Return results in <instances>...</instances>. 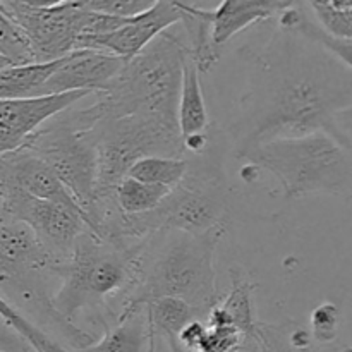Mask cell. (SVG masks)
I'll return each mask as SVG.
<instances>
[{"label": "cell", "mask_w": 352, "mask_h": 352, "mask_svg": "<svg viewBox=\"0 0 352 352\" xmlns=\"http://www.w3.org/2000/svg\"><path fill=\"white\" fill-rule=\"evenodd\" d=\"M0 210L24 223L57 265L67 260L76 241L88 229V219L78 206L34 198L14 186L0 184Z\"/></svg>", "instance_id": "9"}, {"label": "cell", "mask_w": 352, "mask_h": 352, "mask_svg": "<svg viewBox=\"0 0 352 352\" xmlns=\"http://www.w3.org/2000/svg\"><path fill=\"white\" fill-rule=\"evenodd\" d=\"M182 10L177 2L158 0L150 9L131 17L126 24L105 34L79 38L76 50H98L129 60L144 50L155 38L181 24Z\"/></svg>", "instance_id": "10"}, {"label": "cell", "mask_w": 352, "mask_h": 352, "mask_svg": "<svg viewBox=\"0 0 352 352\" xmlns=\"http://www.w3.org/2000/svg\"><path fill=\"white\" fill-rule=\"evenodd\" d=\"M306 3L315 14V23L327 34L352 40V0H313Z\"/></svg>", "instance_id": "23"}, {"label": "cell", "mask_w": 352, "mask_h": 352, "mask_svg": "<svg viewBox=\"0 0 352 352\" xmlns=\"http://www.w3.org/2000/svg\"><path fill=\"white\" fill-rule=\"evenodd\" d=\"M340 311L332 302H323L316 306L311 313V336L320 346H330L337 339L339 332Z\"/></svg>", "instance_id": "25"}, {"label": "cell", "mask_w": 352, "mask_h": 352, "mask_svg": "<svg viewBox=\"0 0 352 352\" xmlns=\"http://www.w3.org/2000/svg\"><path fill=\"white\" fill-rule=\"evenodd\" d=\"M188 168L189 162L186 157H144L129 168L127 177L136 179L144 184L174 189L186 177Z\"/></svg>", "instance_id": "20"}, {"label": "cell", "mask_w": 352, "mask_h": 352, "mask_svg": "<svg viewBox=\"0 0 352 352\" xmlns=\"http://www.w3.org/2000/svg\"><path fill=\"white\" fill-rule=\"evenodd\" d=\"M186 54L184 40L172 31H165L141 54L124 62L119 74L105 91L96 93V102L89 105L96 124L134 113L177 119Z\"/></svg>", "instance_id": "5"}, {"label": "cell", "mask_w": 352, "mask_h": 352, "mask_svg": "<svg viewBox=\"0 0 352 352\" xmlns=\"http://www.w3.org/2000/svg\"><path fill=\"white\" fill-rule=\"evenodd\" d=\"M79 352H150L146 316L143 306H122L117 322L105 330L102 339Z\"/></svg>", "instance_id": "15"}, {"label": "cell", "mask_w": 352, "mask_h": 352, "mask_svg": "<svg viewBox=\"0 0 352 352\" xmlns=\"http://www.w3.org/2000/svg\"><path fill=\"white\" fill-rule=\"evenodd\" d=\"M10 62L7 60L6 57H3V55H0V71H3V69H7V67H10Z\"/></svg>", "instance_id": "29"}, {"label": "cell", "mask_w": 352, "mask_h": 352, "mask_svg": "<svg viewBox=\"0 0 352 352\" xmlns=\"http://www.w3.org/2000/svg\"><path fill=\"white\" fill-rule=\"evenodd\" d=\"M208 124V112H206L201 88V74L186 54L177 100V126L182 141L205 136Z\"/></svg>", "instance_id": "16"}, {"label": "cell", "mask_w": 352, "mask_h": 352, "mask_svg": "<svg viewBox=\"0 0 352 352\" xmlns=\"http://www.w3.org/2000/svg\"><path fill=\"white\" fill-rule=\"evenodd\" d=\"M124 58L98 50H76L60 58L54 74L41 88V95L86 91L103 93L119 74Z\"/></svg>", "instance_id": "11"}, {"label": "cell", "mask_w": 352, "mask_h": 352, "mask_svg": "<svg viewBox=\"0 0 352 352\" xmlns=\"http://www.w3.org/2000/svg\"><path fill=\"white\" fill-rule=\"evenodd\" d=\"M0 318L3 320L7 327L14 330L17 336L23 337L33 352H76L71 351L69 347H65L64 344L55 340L54 337H50L48 333H45L43 330L38 329L33 322L26 318L24 315H21L17 309H14L9 302L6 301L2 294H0Z\"/></svg>", "instance_id": "22"}, {"label": "cell", "mask_w": 352, "mask_h": 352, "mask_svg": "<svg viewBox=\"0 0 352 352\" xmlns=\"http://www.w3.org/2000/svg\"><path fill=\"white\" fill-rule=\"evenodd\" d=\"M292 2H270V0H226L215 9L196 6V12L206 21L212 45L219 52L230 38L250 28L251 24L270 19L287 9Z\"/></svg>", "instance_id": "13"}, {"label": "cell", "mask_w": 352, "mask_h": 352, "mask_svg": "<svg viewBox=\"0 0 352 352\" xmlns=\"http://www.w3.org/2000/svg\"><path fill=\"white\" fill-rule=\"evenodd\" d=\"M258 352H332L315 342L311 332L294 320L280 323L258 322ZM342 352H352L346 349Z\"/></svg>", "instance_id": "17"}, {"label": "cell", "mask_w": 352, "mask_h": 352, "mask_svg": "<svg viewBox=\"0 0 352 352\" xmlns=\"http://www.w3.org/2000/svg\"><path fill=\"white\" fill-rule=\"evenodd\" d=\"M351 201H352V198H351Z\"/></svg>", "instance_id": "30"}, {"label": "cell", "mask_w": 352, "mask_h": 352, "mask_svg": "<svg viewBox=\"0 0 352 352\" xmlns=\"http://www.w3.org/2000/svg\"><path fill=\"white\" fill-rule=\"evenodd\" d=\"M58 62L10 65L0 71V100H19L41 96V88L54 74Z\"/></svg>", "instance_id": "19"}, {"label": "cell", "mask_w": 352, "mask_h": 352, "mask_svg": "<svg viewBox=\"0 0 352 352\" xmlns=\"http://www.w3.org/2000/svg\"><path fill=\"white\" fill-rule=\"evenodd\" d=\"M170 189L164 186L144 184L136 179L124 177L113 191V203L122 215H141L157 208Z\"/></svg>", "instance_id": "21"}, {"label": "cell", "mask_w": 352, "mask_h": 352, "mask_svg": "<svg viewBox=\"0 0 352 352\" xmlns=\"http://www.w3.org/2000/svg\"><path fill=\"white\" fill-rule=\"evenodd\" d=\"M91 93L72 91L19 100H0V131L30 138L40 127Z\"/></svg>", "instance_id": "14"}, {"label": "cell", "mask_w": 352, "mask_h": 352, "mask_svg": "<svg viewBox=\"0 0 352 352\" xmlns=\"http://www.w3.org/2000/svg\"><path fill=\"white\" fill-rule=\"evenodd\" d=\"M144 243H117L86 229L67 260L54 267L60 282L52 298L55 313L74 325L82 316L109 330L136 284Z\"/></svg>", "instance_id": "2"}, {"label": "cell", "mask_w": 352, "mask_h": 352, "mask_svg": "<svg viewBox=\"0 0 352 352\" xmlns=\"http://www.w3.org/2000/svg\"><path fill=\"white\" fill-rule=\"evenodd\" d=\"M0 9L21 28L36 64L60 60L81 36L110 33L131 19L95 12L86 0H0Z\"/></svg>", "instance_id": "7"}, {"label": "cell", "mask_w": 352, "mask_h": 352, "mask_svg": "<svg viewBox=\"0 0 352 352\" xmlns=\"http://www.w3.org/2000/svg\"><path fill=\"white\" fill-rule=\"evenodd\" d=\"M28 138L16 136V134L6 133V131H0V157L7 153H12V151L19 150V148L26 146Z\"/></svg>", "instance_id": "27"}, {"label": "cell", "mask_w": 352, "mask_h": 352, "mask_svg": "<svg viewBox=\"0 0 352 352\" xmlns=\"http://www.w3.org/2000/svg\"><path fill=\"white\" fill-rule=\"evenodd\" d=\"M55 265L34 234L0 210V287L7 291L6 301L14 309H26L38 320V329L79 352L91 346L95 337L55 313L50 292Z\"/></svg>", "instance_id": "4"}, {"label": "cell", "mask_w": 352, "mask_h": 352, "mask_svg": "<svg viewBox=\"0 0 352 352\" xmlns=\"http://www.w3.org/2000/svg\"><path fill=\"white\" fill-rule=\"evenodd\" d=\"M226 226L205 234L162 230L148 237L138 261V277L126 305L143 306L158 298H177L206 320L220 302L215 253Z\"/></svg>", "instance_id": "3"}, {"label": "cell", "mask_w": 352, "mask_h": 352, "mask_svg": "<svg viewBox=\"0 0 352 352\" xmlns=\"http://www.w3.org/2000/svg\"><path fill=\"white\" fill-rule=\"evenodd\" d=\"M0 55L12 65L36 64L21 28L0 9Z\"/></svg>", "instance_id": "24"}, {"label": "cell", "mask_w": 352, "mask_h": 352, "mask_svg": "<svg viewBox=\"0 0 352 352\" xmlns=\"http://www.w3.org/2000/svg\"><path fill=\"white\" fill-rule=\"evenodd\" d=\"M0 184L19 188L34 198L78 206L54 170L28 146L0 157Z\"/></svg>", "instance_id": "12"}, {"label": "cell", "mask_w": 352, "mask_h": 352, "mask_svg": "<svg viewBox=\"0 0 352 352\" xmlns=\"http://www.w3.org/2000/svg\"><path fill=\"white\" fill-rule=\"evenodd\" d=\"M344 131H346V136L349 138L352 144V110L349 113H346V119H344Z\"/></svg>", "instance_id": "28"}, {"label": "cell", "mask_w": 352, "mask_h": 352, "mask_svg": "<svg viewBox=\"0 0 352 352\" xmlns=\"http://www.w3.org/2000/svg\"><path fill=\"white\" fill-rule=\"evenodd\" d=\"M254 168L270 172L287 198L308 195L352 198V150L329 133L265 141L241 157Z\"/></svg>", "instance_id": "6"}, {"label": "cell", "mask_w": 352, "mask_h": 352, "mask_svg": "<svg viewBox=\"0 0 352 352\" xmlns=\"http://www.w3.org/2000/svg\"><path fill=\"white\" fill-rule=\"evenodd\" d=\"M151 3L153 2H146V0H86V6L95 12L122 17V19L144 12L146 9H150Z\"/></svg>", "instance_id": "26"}, {"label": "cell", "mask_w": 352, "mask_h": 352, "mask_svg": "<svg viewBox=\"0 0 352 352\" xmlns=\"http://www.w3.org/2000/svg\"><path fill=\"white\" fill-rule=\"evenodd\" d=\"M299 2H292L285 10L278 14V28L282 30H291L309 40L316 41L320 47L333 55L337 60L342 62L346 67L352 71V40H340L327 34L318 24L306 14L305 6H298Z\"/></svg>", "instance_id": "18"}, {"label": "cell", "mask_w": 352, "mask_h": 352, "mask_svg": "<svg viewBox=\"0 0 352 352\" xmlns=\"http://www.w3.org/2000/svg\"><path fill=\"white\" fill-rule=\"evenodd\" d=\"M250 89L230 127L236 157L265 141L329 133L352 148L342 119L352 110V71L316 41L278 28L268 43L248 50Z\"/></svg>", "instance_id": "1"}, {"label": "cell", "mask_w": 352, "mask_h": 352, "mask_svg": "<svg viewBox=\"0 0 352 352\" xmlns=\"http://www.w3.org/2000/svg\"><path fill=\"white\" fill-rule=\"evenodd\" d=\"M67 110L31 134L26 146L54 170L76 205L85 212L89 229V217L95 210L96 150L88 131L78 129L69 119Z\"/></svg>", "instance_id": "8"}]
</instances>
